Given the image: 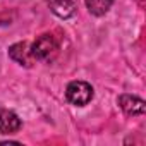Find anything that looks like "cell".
<instances>
[{"label": "cell", "instance_id": "cell-1", "mask_svg": "<svg viewBox=\"0 0 146 146\" xmlns=\"http://www.w3.org/2000/svg\"><path fill=\"white\" fill-rule=\"evenodd\" d=\"M58 52H60L58 40L52 33H43L31 43V53L36 62L50 64L57 58Z\"/></svg>", "mask_w": 146, "mask_h": 146}, {"label": "cell", "instance_id": "cell-2", "mask_svg": "<svg viewBox=\"0 0 146 146\" xmlns=\"http://www.w3.org/2000/svg\"><path fill=\"white\" fill-rule=\"evenodd\" d=\"M95 96V90L86 81H70L65 88V100L74 107H86Z\"/></svg>", "mask_w": 146, "mask_h": 146}, {"label": "cell", "instance_id": "cell-3", "mask_svg": "<svg viewBox=\"0 0 146 146\" xmlns=\"http://www.w3.org/2000/svg\"><path fill=\"white\" fill-rule=\"evenodd\" d=\"M7 53H9L11 60H14L16 64H19L23 67L29 69V67H33L36 64V60H35V57L31 53V43H28V41H17V43L11 45Z\"/></svg>", "mask_w": 146, "mask_h": 146}, {"label": "cell", "instance_id": "cell-4", "mask_svg": "<svg viewBox=\"0 0 146 146\" xmlns=\"http://www.w3.org/2000/svg\"><path fill=\"white\" fill-rule=\"evenodd\" d=\"M117 103H119L120 110H122L125 115H129V117L143 115V113L146 112V102H144L143 98L136 96V95H127V93H124V95H120V96L117 98Z\"/></svg>", "mask_w": 146, "mask_h": 146}, {"label": "cell", "instance_id": "cell-5", "mask_svg": "<svg viewBox=\"0 0 146 146\" xmlns=\"http://www.w3.org/2000/svg\"><path fill=\"white\" fill-rule=\"evenodd\" d=\"M21 127H23V120L14 110L0 108V134L11 136V134L19 132Z\"/></svg>", "mask_w": 146, "mask_h": 146}, {"label": "cell", "instance_id": "cell-6", "mask_svg": "<svg viewBox=\"0 0 146 146\" xmlns=\"http://www.w3.org/2000/svg\"><path fill=\"white\" fill-rule=\"evenodd\" d=\"M50 11L60 17V19H69L76 14V4L74 0H46Z\"/></svg>", "mask_w": 146, "mask_h": 146}, {"label": "cell", "instance_id": "cell-7", "mask_svg": "<svg viewBox=\"0 0 146 146\" xmlns=\"http://www.w3.org/2000/svg\"><path fill=\"white\" fill-rule=\"evenodd\" d=\"M113 2H115V0H84V5H86L88 12L91 16L102 17V16H105L112 9Z\"/></svg>", "mask_w": 146, "mask_h": 146}]
</instances>
